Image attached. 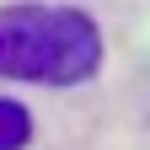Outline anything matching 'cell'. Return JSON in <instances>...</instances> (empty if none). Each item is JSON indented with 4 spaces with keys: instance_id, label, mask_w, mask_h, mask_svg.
<instances>
[{
    "instance_id": "cell-1",
    "label": "cell",
    "mask_w": 150,
    "mask_h": 150,
    "mask_svg": "<svg viewBox=\"0 0 150 150\" xmlns=\"http://www.w3.org/2000/svg\"><path fill=\"white\" fill-rule=\"evenodd\" d=\"M102 64V32L75 6H6L0 11V75L32 86H75Z\"/></svg>"
},
{
    "instance_id": "cell-2",
    "label": "cell",
    "mask_w": 150,
    "mask_h": 150,
    "mask_svg": "<svg viewBox=\"0 0 150 150\" xmlns=\"http://www.w3.org/2000/svg\"><path fill=\"white\" fill-rule=\"evenodd\" d=\"M27 139H32V118H27V107L0 97V150H22Z\"/></svg>"
}]
</instances>
